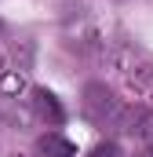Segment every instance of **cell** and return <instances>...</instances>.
<instances>
[{"label": "cell", "mask_w": 153, "mask_h": 157, "mask_svg": "<svg viewBox=\"0 0 153 157\" xmlns=\"http://www.w3.org/2000/svg\"><path fill=\"white\" fill-rule=\"evenodd\" d=\"M124 113H128V106L117 99V91L106 88L102 80H91V84L84 88V117L91 121V124H99V128H117V132H120Z\"/></svg>", "instance_id": "6da1fadb"}, {"label": "cell", "mask_w": 153, "mask_h": 157, "mask_svg": "<svg viewBox=\"0 0 153 157\" xmlns=\"http://www.w3.org/2000/svg\"><path fill=\"white\" fill-rule=\"evenodd\" d=\"M120 132L153 143V110H146V106H128V113L120 121Z\"/></svg>", "instance_id": "7a4b0ae2"}, {"label": "cell", "mask_w": 153, "mask_h": 157, "mask_svg": "<svg viewBox=\"0 0 153 157\" xmlns=\"http://www.w3.org/2000/svg\"><path fill=\"white\" fill-rule=\"evenodd\" d=\"M33 110H37V117L47 121V124H62V121H66V110H62L58 95L47 91V88H33Z\"/></svg>", "instance_id": "3957f363"}, {"label": "cell", "mask_w": 153, "mask_h": 157, "mask_svg": "<svg viewBox=\"0 0 153 157\" xmlns=\"http://www.w3.org/2000/svg\"><path fill=\"white\" fill-rule=\"evenodd\" d=\"M37 154H40V157H76V146L66 139V135L47 132V135H40V139H37Z\"/></svg>", "instance_id": "277c9868"}, {"label": "cell", "mask_w": 153, "mask_h": 157, "mask_svg": "<svg viewBox=\"0 0 153 157\" xmlns=\"http://www.w3.org/2000/svg\"><path fill=\"white\" fill-rule=\"evenodd\" d=\"M22 84H26L22 73H7V77L0 80V91H4V95H11V91H22Z\"/></svg>", "instance_id": "5b68a950"}, {"label": "cell", "mask_w": 153, "mask_h": 157, "mask_svg": "<svg viewBox=\"0 0 153 157\" xmlns=\"http://www.w3.org/2000/svg\"><path fill=\"white\" fill-rule=\"evenodd\" d=\"M88 157H124V154H120V146H117V143H99Z\"/></svg>", "instance_id": "8992f818"}, {"label": "cell", "mask_w": 153, "mask_h": 157, "mask_svg": "<svg viewBox=\"0 0 153 157\" xmlns=\"http://www.w3.org/2000/svg\"><path fill=\"white\" fill-rule=\"evenodd\" d=\"M135 157H153V150H142V154H135Z\"/></svg>", "instance_id": "52a82bcc"}, {"label": "cell", "mask_w": 153, "mask_h": 157, "mask_svg": "<svg viewBox=\"0 0 153 157\" xmlns=\"http://www.w3.org/2000/svg\"><path fill=\"white\" fill-rule=\"evenodd\" d=\"M0 26H4V22H0Z\"/></svg>", "instance_id": "ba28073f"}]
</instances>
